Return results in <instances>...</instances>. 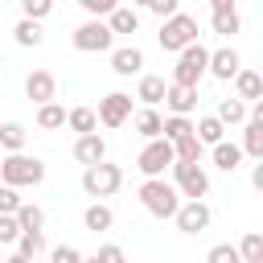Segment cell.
<instances>
[{
  "instance_id": "d4e9b609",
  "label": "cell",
  "mask_w": 263,
  "mask_h": 263,
  "mask_svg": "<svg viewBox=\"0 0 263 263\" xmlns=\"http://www.w3.org/2000/svg\"><path fill=\"white\" fill-rule=\"evenodd\" d=\"M210 29H214L218 37H234V33L242 29V16H238V8H222V12H210Z\"/></svg>"
},
{
  "instance_id": "5bb4252c",
  "label": "cell",
  "mask_w": 263,
  "mask_h": 263,
  "mask_svg": "<svg viewBox=\"0 0 263 263\" xmlns=\"http://www.w3.org/2000/svg\"><path fill=\"white\" fill-rule=\"evenodd\" d=\"M25 95L33 103H45V99H58V78L49 70H29L25 74Z\"/></svg>"
},
{
  "instance_id": "ab89813d",
  "label": "cell",
  "mask_w": 263,
  "mask_h": 263,
  "mask_svg": "<svg viewBox=\"0 0 263 263\" xmlns=\"http://www.w3.org/2000/svg\"><path fill=\"white\" fill-rule=\"evenodd\" d=\"M95 259H99V263H123V247L107 242V247H99V251H95Z\"/></svg>"
},
{
  "instance_id": "8fae6325",
  "label": "cell",
  "mask_w": 263,
  "mask_h": 263,
  "mask_svg": "<svg viewBox=\"0 0 263 263\" xmlns=\"http://www.w3.org/2000/svg\"><path fill=\"white\" fill-rule=\"evenodd\" d=\"M242 156H251V160H259L263 156V99H255V107L247 111V119H242Z\"/></svg>"
},
{
  "instance_id": "7bdbcfd3",
  "label": "cell",
  "mask_w": 263,
  "mask_h": 263,
  "mask_svg": "<svg viewBox=\"0 0 263 263\" xmlns=\"http://www.w3.org/2000/svg\"><path fill=\"white\" fill-rule=\"evenodd\" d=\"M251 185H255V189H263V156H259V160H255V168H251Z\"/></svg>"
},
{
  "instance_id": "8d00e7d4",
  "label": "cell",
  "mask_w": 263,
  "mask_h": 263,
  "mask_svg": "<svg viewBox=\"0 0 263 263\" xmlns=\"http://www.w3.org/2000/svg\"><path fill=\"white\" fill-rule=\"evenodd\" d=\"M210 263H242L238 259V247H230V242H218V247H210V255H205Z\"/></svg>"
},
{
  "instance_id": "74e56055",
  "label": "cell",
  "mask_w": 263,
  "mask_h": 263,
  "mask_svg": "<svg viewBox=\"0 0 263 263\" xmlns=\"http://www.w3.org/2000/svg\"><path fill=\"white\" fill-rule=\"evenodd\" d=\"M16 205H21V189H16V185H4V181H0V214H12Z\"/></svg>"
},
{
  "instance_id": "7402d4cb",
  "label": "cell",
  "mask_w": 263,
  "mask_h": 263,
  "mask_svg": "<svg viewBox=\"0 0 263 263\" xmlns=\"http://www.w3.org/2000/svg\"><path fill=\"white\" fill-rule=\"evenodd\" d=\"M210 156H214V164H218L222 173H234V168L242 164V148H238V144H230L226 136H222L218 144H210Z\"/></svg>"
},
{
  "instance_id": "60d3db41",
  "label": "cell",
  "mask_w": 263,
  "mask_h": 263,
  "mask_svg": "<svg viewBox=\"0 0 263 263\" xmlns=\"http://www.w3.org/2000/svg\"><path fill=\"white\" fill-rule=\"evenodd\" d=\"M78 4H82V8L90 12V16H107V12H111V8L119 4V0H78Z\"/></svg>"
},
{
  "instance_id": "ba28073f",
  "label": "cell",
  "mask_w": 263,
  "mask_h": 263,
  "mask_svg": "<svg viewBox=\"0 0 263 263\" xmlns=\"http://www.w3.org/2000/svg\"><path fill=\"white\" fill-rule=\"evenodd\" d=\"M168 164H173V140H164V136H152V140L140 148V156H136V168H140L144 177H164Z\"/></svg>"
},
{
  "instance_id": "f546056e",
  "label": "cell",
  "mask_w": 263,
  "mask_h": 263,
  "mask_svg": "<svg viewBox=\"0 0 263 263\" xmlns=\"http://www.w3.org/2000/svg\"><path fill=\"white\" fill-rule=\"evenodd\" d=\"M214 115H218V119H222V123H226V127H238V123H242V119H247V103H242V99H238V95H234V99H222V103H218V111H214Z\"/></svg>"
},
{
  "instance_id": "44dd1931",
  "label": "cell",
  "mask_w": 263,
  "mask_h": 263,
  "mask_svg": "<svg viewBox=\"0 0 263 263\" xmlns=\"http://www.w3.org/2000/svg\"><path fill=\"white\" fill-rule=\"evenodd\" d=\"M234 90H238L242 103H255V99H263V78H259L255 70L238 66V70H234Z\"/></svg>"
},
{
  "instance_id": "bcb514c9",
  "label": "cell",
  "mask_w": 263,
  "mask_h": 263,
  "mask_svg": "<svg viewBox=\"0 0 263 263\" xmlns=\"http://www.w3.org/2000/svg\"><path fill=\"white\" fill-rule=\"evenodd\" d=\"M0 78H4V62H0Z\"/></svg>"
},
{
  "instance_id": "1f68e13d",
  "label": "cell",
  "mask_w": 263,
  "mask_h": 263,
  "mask_svg": "<svg viewBox=\"0 0 263 263\" xmlns=\"http://www.w3.org/2000/svg\"><path fill=\"white\" fill-rule=\"evenodd\" d=\"M160 123H164V115H160L156 107H144V111H136V132H140L144 140L160 136Z\"/></svg>"
},
{
  "instance_id": "4fadbf2b",
  "label": "cell",
  "mask_w": 263,
  "mask_h": 263,
  "mask_svg": "<svg viewBox=\"0 0 263 263\" xmlns=\"http://www.w3.org/2000/svg\"><path fill=\"white\" fill-rule=\"evenodd\" d=\"M238 66H242L238 49H234V45H222V49H214V53H210V62H205V74H214L218 82H230Z\"/></svg>"
},
{
  "instance_id": "9c48e42d",
  "label": "cell",
  "mask_w": 263,
  "mask_h": 263,
  "mask_svg": "<svg viewBox=\"0 0 263 263\" xmlns=\"http://www.w3.org/2000/svg\"><path fill=\"white\" fill-rule=\"evenodd\" d=\"M173 222H177L181 234H201V230H210L214 214H210V205H205L201 197H185V201L173 210Z\"/></svg>"
},
{
  "instance_id": "7a4b0ae2",
  "label": "cell",
  "mask_w": 263,
  "mask_h": 263,
  "mask_svg": "<svg viewBox=\"0 0 263 263\" xmlns=\"http://www.w3.org/2000/svg\"><path fill=\"white\" fill-rule=\"evenodd\" d=\"M140 205L152 214V218H173V210L181 205V193L173 181L164 177H144L140 181Z\"/></svg>"
},
{
  "instance_id": "484cf974",
  "label": "cell",
  "mask_w": 263,
  "mask_h": 263,
  "mask_svg": "<svg viewBox=\"0 0 263 263\" xmlns=\"http://www.w3.org/2000/svg\"><path fill=\"white\" fill-rule=\"evenodd\" d=\"M12 218H16L21 230H45V210L33 205V201H21V205L12 210Z\"/></svg>"
},
{
  "instance_id": "603a6c76",
  "label": "cell",
  "mask_w": 263,
  "mask_h": 263,
  "mask_svg": "<svg viewBox=\"0 0 263 263\" xmlns=\"http://www.w3.org/2000/svg\"><path fill=\"white\" fill-rule=\"evenodd\" d=\"M164 86H168V82H164L160 74H140V86H136V99H140L144 107H156V103L164 99Z\"/></svg>"
},
{
  "instance_id": "d590c367",
  "label": "cell",
  "mask_w": 263,
  "mask_h": 263,
  "mask_svg": "<svg viewBox=\"0 0 263 263\" xmlns=\"http://www.w3.org/2000/svg\"><path fill=\"white\" fill-rule=\"evenodd\" d=\"M45 255H49L53 263H82V251H78V247H66V242H62V247H45Z\"/></svg>"
},
{
  "instance_id": "7c38bea8",
  "label": "cell",
  "mask_w": 263,
  "mask_h": 263,
  "mask_svg": "<svg viewBox=\"0 0 263 263\" xmlns=\"http://www.w3.org/2000/svg\"><path fill=\"white\" fill-rule=\"evenodd\" d=\"M160 103H164L173 115H193V111H197V86H185V82H168Z\"/></svg>"
},
{
  "instance_id": "ee69618b",
  "label": "cell",
  "mask_w": 263,
  "mask_h": 263,
  "mask_svg": "<svg viewBox=\"0 0 263 263\" xmlns=\"http://www.w3.org/2000/svg\"><path fill=\"white\" fill-rule=\"evenodd\" d=\"M222 8H238L234 0H210V12H222Z\"/></svg>"
},
{
  "instance_id": "ffe728a7",
  "label": "cell",
  "mask_w": 263,
  "mask_h": 263,
  "mask_svg": "<svg viewBox=\"0 0 263 263\" xmlns=\"http://www.w3.org/2000/svg\"><path fill=\"white\" fill-rule=\"evenodd\" d=\"M12 41H16V45H25V49H37V45H45V29H41V21H33V16H21V21L12 25Z\"/></svg>"
},
{
  "instance_id": "d6986e66",
  "label": "cell",
  "mask_w": 263,
  "mask_h": 263,
  "mask_svg": "<svg viewBox=\"0 0 263 263\" xmlns=\"http://www.w3.org/2000/svg\"><path fill=\"white\" fill-rule=\"evenodd\" d=\"M107 25H111V33H115V37H132V33H140V12H136V8L115 4V8L107 12Z\"/></svg>"
},
{
  "instance_id": "f6af8a7d",
  "label": "cell",
  "mask_w": 263,
  "mask_h": 263,
  "mask_svg": "<svg viewBox=\"0 0 263 263\" xmlns=\"http://www.w3.org/2000/svg\"><path fill=\"white\" fill-rule=\"evenodd\" d=\"M132 4H140V8H148V0H132Z\"/></svg>"
},
{
  "instance_id": "30bf717a",
  "label": "cell",
  "mask_w": 263,
  "mask_h": 263,
  "mask_svg": "<svg viewBox=\"0 0 263 263\" xmlns=\"http://www.w3.org/2000/svg\"><path fill=\"white\" fill-rule=\"evenodd\" d=\"M95 115H99V123H103V127H123V123L132 119V95H123V90L103 95Z\"/></svg>"
},
{
  "instance_id": "4316f807",
  "label": "cell",
  "mask_w": 263,
  "mask_h": 263,
  "mask_svg": "<svg viewBox=\"0 0 263 263\" xmlns=\"http://www.w3.org/2000/svg\"><path fill=\"white\" fill-rule=\"evenodd\" d=\"M25 144H29V132H25V123H16V119L0 123V148H4V152H21Z\"/></svg>"
},
{
  "instance_id": "83f0119b",
  "label": "cell",
  "mask_w": 263,
  "mask_h": 263,
  "mask_svg": "<svg viewBox=\"0 0 263 263\" xmlns=\"http://www.w3.org/2000/svg\"><path fill=\"white\" fill-rule=\"evenodd\" d=\"M193 132H197V140H201V144L210 148V144H218V140L226 136V123H222L218 115H201V119L193 123Z\"/></svg>"
},
{
  "instance_id": "d6a6232c",
  "label": "cell",
  "mask_w": 263,
  "mask_h": 263,
  "mask_svg": "<svg viewBox=\"0 0 263 263\" xmlns=\"http://www.w3.org/2000/svg\"><path fill=\"white\" fill-rule=\"evenodd\" d=\"M193 132V123H189V115H164V123H160V136L164 140H181V136H189Z\"/></svg>"
},
{
  "instance_id": "9a60e30c",
  "label": "cell",
  "mask_w": 263,
  "mask_h": 263,
  "mask_svg": "<svg viewBox=\"0 0 263 263\" xmlns=\"http://www.w3.org/2000/svg\"><path fill=\"white\" fill-rule=\"evenodd\" d=\"M107 156V140L99 136V127L95 132H82L78 140H74V160L78 164H95V160H103Z\"/></svg>"
},
{
  "instance_id": "4dcf8cb0",
  "label": "cell",
  "mask_w": 263,
  "mask_h": 263,
  "mask_svg": "<svg viewBox=\"0 0 263 263\" xmlns=\"http://www.w3.org/2000/svg\"><path fill=\"white\" fill-rule=\"evenodd\" d=\"M66 127L78 132V136H82V132H95V127H99V115H95L90 107H70V111H66Z\"/></svg>"
},
{
  "instance_id": "8992f818",
  "label": "cell",
  "mask_w": 263,
  "mask_h": 263,
  "mask_svg": "<svg viewBox=\"0 0 263 263\" xmlns=\"http://www.w3.org/2000/svg\"><path fill=\"white\" fill-rule=\"evenodd\" d=\"M70 41H74L78 53H103V49L115 45V33H111V25H107L103 16H90V21H82V25L74 29Z\"/></svg>"
},
{
  "instance_id": "5b68a950",
  "label": "cell",
  "mask_w": 263,
  "mask_h": 263,
  "mask_svg": "<svg viewBox=\"0 0 263 263\" xmlns=\"http://www.w3.org/2000/svg\"><path fill=\"white\" fill-rule=\"evenodd\" d=\"M205 62H210V49L201 41H189L177 49V66H173V82H185V86H197L201 74H205Z\"/></svg>"
},
{
  "instance_id": "e575fe53",
  "label": "cell",
  "mask_w": 263,
  "mask_h": 263,
  "mask_svg": "<svg viewBox=\"0 0 263 263\" xmlns=\"http://www.w3.org/2000/svg\"><path fill=\"white\" fill-rule=\"evenodd\" d=\"M53 4H58V0H21V12L33 16V21H45V16L53 12Z\"/></svg>"
},
{
  "instance_id": "6da1fadb",
  "label": "cell",
  "mask_w": 263,
  "mask_h": 263,
  "mask_svg": "<svg viewBox=\"0 0 263 263\" xmlns=\"http://www.w3.org/2000/svg\"><path fill=\"white\" fill-rule=\"evenodd\" d=\"M0 181H4V185H16V189L41 185V181H45V160L29 156L25 148H21V152H8V156L0 160Z\"/></svg>"
},
{
  "instance_id": "e0dca14e",
  "label": "cell",
  "mask_w": 263,
  "mask_h": 263,
  "mask_svg": "<svg viewBox=\"0 0 263 263\" xmlns=\"http://www.w3.org/2000/svg\"><path fill=\"white\" fill-rule=\"evenodd\" d=\"M82 226H86L90 234H107V230L115 226V214H111V205L95 197V201H90V205L82 210Z\"/></svg>"
},
{
  "instance_id": "836d02e7",
  "label": "cell",
  "mask_w": 263,
  "mask_h": 263,
  "mask_svg": "<svg viewBox=\"0 0 263 263\" xmlns=\"http://www.w3.org/2000/svg\"><path fill=\"white\" fill-rule=\"evenodd\" d=\"M238 259H242V263H263V234H259V230H251V234L238 242Z\"/></svg>"
},
{
  "instance_id": "cb8c5ba5",
  "label": "cell",
  "mask_w": 263,
  "mask_h": 263,
  "mask_svg": "<svg viewBox=\"0 0 263 263\" xmlns=\"http://www.w3.org/2000/svg\"><path fill=\"white\" fill-rule=\"evenodd\" d=\"M37 127H41V132H58V127H66V107L53 103V99L37 103Z\"/></svg>"
},
{
  "instance_id": "f35d334b",
  "label": "cell",
  "mask_w": 263,
  "mask_h": 263,
  "mask_svg": "<svg viewBox=\"0 0 263 263\" xmlns=\"http://www.w3.org/2000/svg\"><path fill=\"white\" fill-rule=\"evenodd\" d=\"M16 234H21V226H16V218H12V214H0V247H8V242H16Z\"/></svg>"
},
{
  "instance_id": "f1b7e54d",
  "label": "cell",
  "mask_w": 263,
  "mask_h": 263,
  "mask_svg": "<svg viewBox=\"0 0 263 263\" xmlns=\"http://www.w3.org/2000/svg\"><path fill=\"white\" fill-rule=\"evenodd\" d=\"M201 156H205V144L197 140V132L173 140V160H201Z\"/></svg>"
},
{
  "instance_id": "3957f363",
  "label": "cell",
  "mask_w": 263,
  "mask_h": 263,
  "mask_svg": "<svg viewBox=\"0 0 263 263\" xmlns=\"http://www.w3.org/2000/svg\"><path fill=\"white\" fill-rule=\"evenodd\" d=\"M119 185H123V168L111 164L107 156L95 160V164H82V189H86V197H111Z\"/></svg>"
},
{
  "instance_id": "b9f144b4",
  "label": "cell",
  "mask_w": 263,
  "mask_h": 263,
  "mask_svg": "<svg viewBox=\"0 0 263 263\" xmlns=\"http://www.w3.org/2000/svg\"><path fill=\"white\" fill-rule=\"evenodd\" d=\"M148 8H152L160 21H164V16H173V12L181 8V0H148Z\"/></svg>"
},
{
  "instance_id": "2e32d148",
  "label": "cell",
  "mask_w": 263,
  "mask_h": 263,
  "mask_svg": "<svg viewBox=\"0 0 263 263\" xmlns=\"http://www.w3.org/2000/svg\"><path fill=\"white\" fill-rule=\"evenodd\" d=\"M111 70L119 78H132L144 70V49L140 45H123V49H111Z\"/></svg>"
},
{
  "instance_id": "52a82bcc",
  "label": "cell",
  "mask_w": 263,
  "mask_h": 263,
  "mask_svg": "<svg viewBox=\"0 0 263 263\" xmlns=\"http://www.w3.org/2000/svg\"><path fill=\"white\" fill-rule=\"evenodd\" d=\"M173 185L181 197H205L210 193V173L201 168V160H173Z\"/></svg>"
},
{
  "instance_id": "ac0fdd59",
  "label": "cell",
  "mask_w": 263,
  "mask_h": 263,
  "mask_svg": "<svg viewBox=\"0 0 263 263\" xmlns=\"http://www.w3.org/2000/svg\"><path fill=\"white\" fill-rule=\"evenodd\" d=\"M45 255V234L41 230H21L16 234V255L12 263H29V259H41Z\"/></svg>"
},
{
  "instance_id": "277c9868",
  "label": "cell",
  "mask_w": 263,
  "mask_h": 263,
  "mask_svg": "<svg viewBox=\"0 0 263 263\" xmlns=\"http://www.w3.org/2000/svg\"><path fill=\"white\" fill-rule=\"evenodd\" d=\"M189 41H197V16H189V12H173V16H164L160 21V49L164 53H177L181 45H189Z\"/></svg>"
}]
</instances>
